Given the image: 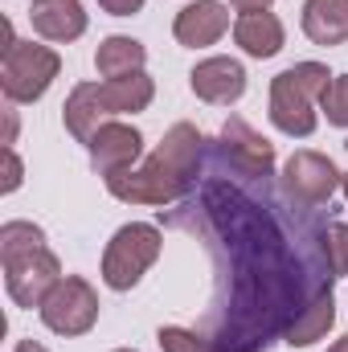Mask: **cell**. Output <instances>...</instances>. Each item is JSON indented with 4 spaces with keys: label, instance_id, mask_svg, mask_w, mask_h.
Returning <instances> with one entry per match:
<instances>
[{
    "label": "cell",
    "instance_id": "obj_23",
    "mask_svg": "<svg viewBox=\"0 0 348 352\" xmlns=\"http://www.w3.org/2000/svg\"><path fill=\"white\" fill-rule=\"evenodd\" d=\"M324 246H328V263H332V274H336V278H345V274H348V226H345V221H328Z\"/></svg>",
    "mask_w": 348,
    "mask_h": 352
},
{
    "label": "cell",
    "instance_id": "obj_6",
    "mask_svg": "<svg viewBox=\"0 0 348 352\" xmlns=\"http://www.w3.org/2000/svg\"><path fill=\"white\" fill-rule=\"evenodd\" d=\"M41 311V324L58 336H87L98 320V291L90 287L87 278L78 274H66L50 295L45 303L37 307Z\"/></svg>",
    "mask_w": 348,
    "mask_h": 352
},
{
    "label": "cell",
    "instance_id": "obj_14",
    "mask_svg": "<svg viewBox=\"0 0 348 352\" xmlns=\"http://www.w3.org/2000/svg\"><path fill=\"white\" fill-rule=\"evenodd\" d=\"M221 148L242 164V168H250V173H274V144L270 140H262L259 131L246 123V119H226V127H221Z\"/></svg>",
    "mask_w": 348,
    "mask_h": 352
},
{
    "label": "cell",
    "instance_id": "obj_31",
    "mask_svg": "<svg viewBox=\"0 0 348 352\" xmlns=\"http://www.w3.org/2000/svg\"><path fill=\"white\" fill-rule=\"evenodd\" d=\"M115 352H135V349H115Z\"/></svg>",
    "mask_w": 348,
    "mask_h": 352
},
{
    "label": "cell",
    "instance_id": "obj_18",
    "mask_svg": "<svg viewBox=\"0 0 348 352\" xmlns=\"http://www.w3.org/2000/svg\"><path fill=\"white\" fill-rule=\"evenodd\" d=\"M332 324H336V295H332V291H324L320 299H312V303L295 316V324L287 328V336H283V340H287L291 349H307V344L324 340Z\"/></svg>",
    "mask_w": 348,
    "mask_h": 352
},
{
    "label": "cell",
    "instance_id": "obj_29",
    "mask_svg": "<svg viewBox=\"0 0 348 352\" xmlns=\"http://www.w3.org/2000/svg\"><path fill=\"white\" fill-rule=\"evenodd\" d=\"M328 352H348V336H340V340H336V344H332Z\"/></svg>",
    "mask_w": 348,
    "mask_h": 352
},
{
    "label": "cell",
    "instance_id": "obj_8",
    "mask_svg": "<svg viewBox=\"0 0 348 352\" xmlns=\"http://www.w3.org/2000/svg\"><path fill=\"white\" fill-rule=\"evenodd\" d=\"M340 188V173L324 152H291V160L283 164V192L307 209H320L332 201V192Z\"/></svg>",
    "mask_w": 348,
    "mask_h": 352
},
{
    "label": "cell",
    "instance_id": "obj_17",
    "mask_svg": "<svg viewBox=\"0 0 348 352\" xmlns=\"http://www.w3.org/2000/svg\"><path fill=\"white\" fill-rule=\"evenodd\" d=\"M98 90H102V102H107L111 115L148 111L152 98H156V82H152L144 70H135V74H127V78H107V82H98Z\"/></svg>",
    "mask_w": 348,
    "mask_h": 352
},
{
    "label": "cell",
    "instance_id": "obj_22",
    "mask_svg": "<svg viewBox=\"0 0 348 352\" xmlns=\"http://www.w3.org/2000/svg\"><path fill=\"white\" fill-rule=\"evenodd\" d=\"M156 344L164 352H209V340L197 328H176V324L156 332Z\"/></svg>",
    "mask_w": 348,
    "mask_h": 352
},
{
    "label": "cell",
    "instance_id": "obj_7",
    "mask_svg": "<svg viewBox=\"0 0 348 352\" xmlns=\"http://www.w3.org/2000/svg\"><path fill=\"white\" fill-rule=\"evenodd\" d=\"M0 263H4V291L17 307H41L45 295L62 283V263L50 246L17 258H0Z\"/></svg>",
    "mask_w": 348,
    "mask_h": 352
},
{
    "label": "cell",
    "instance_id": "obj_26",
    "mask_svg": "<svg viewBox=\"0 0 348 352\" xmlns=\"http://www.w3.org/2000/svg\"><path fill=\"white\" fill-rule=\"evenodd\" d=\"M230 4H234L238 12H266L274 0H230Z\"/></svg>",
    "mask_w": 348,
    "mask_h": 352
},
{
    "label": "cell",
    "instance_id": "obj_16",
    "mask_svg": "<svg viewBox=\"0 0 348 352\" xmlns=\"http://www.w3.org/2000/svg\"><path fill=\"white\" fill-rule=\"evenodd\" d=\"M234 41L250 58H274L283 50V21L274 12H242L234 25Z\"/></svg>",
    "mask_w": 348,
    "mask_h": 352
},
{
    "label": "cell",
    "instance_id": "obj_20",
    "mask_svg": "<svg viewBox=\"0 0 348 352\" xmlns=\"http://www.w3.org/2000/svg\"><path fill=\"white\" fill-rule=\"evenodd\" d=\"M41 246H45L41 226H33V221H4L0 226V258H17V254L41 250Z\"/></svg>",
    "mask_w": 348,
    "mask_h": 352
},
{
    "label": "cell",
    "instance_id": "obj_13",
    "mask_svg": "<svg viewBox=\"0 0 348 352\" xmlns=\"http://www.w3.org/2000/svg\"><path fill=\"white\" fill-rule=\"evenodd\" d=\"M107 119H111V111H107V102H102L98 82H78V87L70 90V98H66V107H62V123H66V131H70L78 144H90V135H94Z\"/></svg>",
    "mask_w": 348,
    "mask_h": 352
},
{
    "label": "cell",
    "instance_id": "obj_10",
    "mask_svg": "<svg viewBox=\"0 0 348 352\" xmlns=\"http://www.w3.org/2000/svg\"><path fill=\"white\" fill-rule=\"evenodd\" d=\"M188 87L201 102H213V107H230L246 94V70L242 62L234 58H205L197 62V70L188 74Z\"/></svg>",
    "mask_w": 348,
    "mask_h": 352
},
{
    "label": "cell",
    "instance_id": "obj_9",
    "mask_svg": "<svg viewBox=\"0 0 348 352\" xmlns=\"http://www.w3.org/2000/svg\"><path fill=\"white\" fill-rule=\"evenodd\" d=\"M90 164L98 176H115V173H127L140 164L144 156V135L131 127V123H115L107 119L94 135H90Z\"/></svg>",
    "mask_w": 348,
    "mask_h": 352
},
{
    "label": "cell",
    "instance_id": "obj_5",
    "mask_svg": "<svg viewBox=\"0 0 348 352\" xmlns=\"http://www.w3.org/2000/svg\"><path fill=\"white\" fill-rule=\"evenodd\" d=\"M58 70H62V58L50 45L12 37V41H4V54H0V90L8 102H37L54 87Z\"/></svg>",
    "mask_w": 348,
    "mask_h": 352
},
{
    "label": "cell",
    "instance_id": "obj_2",
    "mask_svg": "<svg viewBox=\"0 0 348 352\" xmlns=\"http://www.w3.org/2000/svg\"><path fill=\"white\" fill-rule=\"evenodd\" d=\"M205 168V135L193 123H173L160 148L127 173L107 176V192L127 205H176L193 192L197 176Z\"/></svg>",
    "mask_w": 348,
    "mask_h": 352
},
{
    "label": "cell",
    "instance_id": "obj_12",
    "mask_svg": "<svg viewBox=\"0 0 348 352\" xmlns=\"http://www.w3.org/2000/svg\"><path fill=\"white\" fill-rule=\"evenodd\" d=\"M29 21H33V33H41L45 41H74L87 33L83 0H33Z\"/></svg>",
    "mask_w": 348,
    "mask_h": 352
},
{
    "label": "cell",
    "instance_id": "obj_27",
    "mask_svg": "<svg viewBox=\"0 0 348 352\" xmlns=\"http://www.w3.org/2000/svg\"><path fill=\"white\" fill-rule=\"evenodd\" d=\"M17 144V111H8V127H4V148Z\"/></svg>",
    "mask_w": 348,
    "mask_h": 352
},
{
    "label": "cell",
    "instance_id": "obj_4",
    "mask_svg": "<svg viewBox=\"0 0 348 352\" xmlns=\"http://www.w3.org/2000/svg\"><path fill=\"white\" fill-rule=\"evenodd\" d=\"M160 250H164V234L152 221L119 226L102 250V283L111 291H131L148 274V266L160 258Z\"/></svg>",
    "mask_w": 348,
    "mask_h": 352
},
{
    "label": "cell",
    "instance_id": "obj_21",
    "mask_svg": "<svg viewBox=\"0 0 348 352\" xmlns=\"http://www.w3.org/2000/svg\"><path fill=\"white\" fill-rule=\"evenodd\" d=\"M320 111L328 115L332 127H348V74H336L328 90L320 94Z\"/></svg>",
    "mask_w": 348,
    "mask_h": 352
},
{
    "label": "cell",
    "instance_id": "obj_11",
    "mask_svg": "<svg viewBox=\"0 0 348 352\" xmlns=\"http://www.w3.org/2000/svg\"><path fill=\"white\" fill-rule=\"evenodd\" d=\"M230 29V8L221 0H197V4H184L173 21V37L188 50H205L213 45L221 33Z\"/></svg>",
    "mask_w": 348,
    "mask_h": 352
},
{
    "label": "cell",
    "instance_id": "obj_15",
    "mask_svg": "<svg viewBox=\"0 0 348 352\" xmlns=\"http://www.w3.org/2000/svg\"><path fill=\"white\" fill-rule=\"evenodd\" d=\"M303 33L316 45H345L348 41V0H307L303 4Z\"/></svg>",
    "mask_w": 348,
    "mask_h": 352
},
{
    "label": "cell",
    "instance_id": "obj_1",
    "mask_svg": "<svg viewBox=\"0 0 348 352\" xmlns=\"http://www.w3.org/2000/svg\"><path fill=\"white\" fill-rule=\"evenodd\" d=\"M274 173L242 168L221 140L205 148V168L193 192L164 217L205 242L213 258V299L201 336L217 352H266L295 316L332 291L328 226L299 201L274 188Z\"/></svg>",
    "mask_w": 348,
    "mask_h": 352
},
{
    "label": "cell",
    "instance_id": "obj_25",
    "mask_svg": "<svg viewBox=\"0 0 348 352\" xmlns=\"http://www.w3.org/2000/svg\"><path fill=\"white\" fill-rule=\"evenodd\" d=\"M98 8L111 12V16H135L144 8V0H98Z\"/></svg>",
    "mask_w": 348,
    "mask_h": 352
},
{
    "label": "cell",
    "instance_id": "obj_24",
    "mask_svg": "<svg viewBox=\"0 0 348 352\" xmlns=\"http://www.w3.org/2000/svg\"><path fill=\"white\" fill-rule=\"evenodd\" d=\"M21 180H25V168H21V160H17V152L4 148V184H0V192H17Z\"/></svg>",
    "mask_w": 348,
    "mask_h": 352
},
{
    "label": "cell",
    "instance_id": "obj_19",
    "mask_svg": "<svg viewBox=\"0 0 348 352\" xmlns=\"http://www.w3.org/2000/svg\"><path fill=\"white\" fill-rule=\"evenodd\" d=\"M144 62H148V50L135 37H123V33L107 37L98 45V54H94V66H98L102 78H127V74L144 70Z\"/></svg>",
    "mask_w": 348,
    "mask_h": 352
},
{
    "label": "cell",
    "instance_id": "obj_32",
    "mask_svg": "<svg viewBox=\"0 0 348 352\" xmlns=\"http://www.w3.org/2000/svg\"><path fill=\"white\" fill-rule=\"evenodd\" d=\"M209 352H217V349H209Z\"/></svg>",
    "mask_w": 348,
    "mask_h": 352
},
{
    "label": "cell",
    "instance_id": "obj_3",
    "mask_svg": "<svg viewBox=\"0 0 348 352\" xmlns=\"http://www.w3.org/2000/svg\"><path fill=\"white\" fill-rule=\"evenodd\" d=\"M328 82H332V74L320 62H299V66L274 74L270 78V123L283 135H312L320 123L316 102L328 90Z\"/></svg>",
    "mask_w": 348,
    "mask_h": 352
},
{
    "label": "cell",
    "instance_id": "obj_28",
    "mask_svg": "<svg viewBox=\"0 0 348 352\" xmlns=\"http://www.w3.org/2000/svg\"><path fill=\"white\" fill-rule=\"evenodd\" d=\"M17 352H50V349H41L37 340H21V344H17Z\"/></svg>",
    "mask_w": 348,
    "mask_h": 352
},
{
    "label": "cell",
    "instance_id": "obj_30",
    "mask_svg": "<svg viewBox=\"0 0 348 352\" xmlns=\"http://www.w3.org/2000/svg\"><path fill=\"white\" fill-rule=\"evenodd\" d=\"M340 188H345V197H348V173H340Z\"/></svg>",
    "mask_w": 348,
    "mask_h": 352
}]
</instances>
